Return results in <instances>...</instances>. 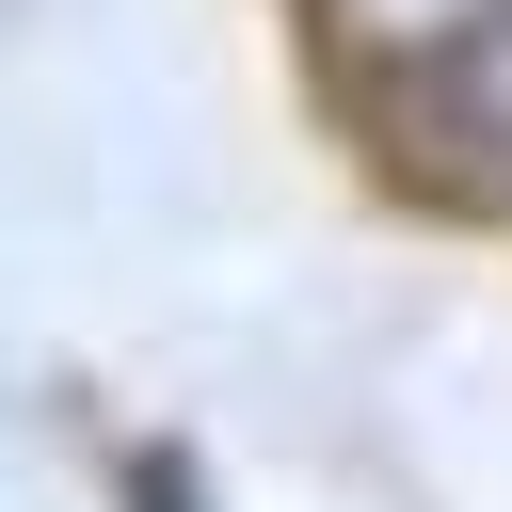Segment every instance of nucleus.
<instances>
[{"instance_id":"1","label":"nucleus","mask_w":512,"mask_h":512,"mask_svg":"<svg viewBox=\"0 0 512 512\" xmlns=\"http://www.w3.org/2000/svg\"><path fill=\"white\" fill-rule=\"evenodd\" d=\"M384 128L432 192H512V0H464L384 64Z\"/></svg>"}]
</instances>
